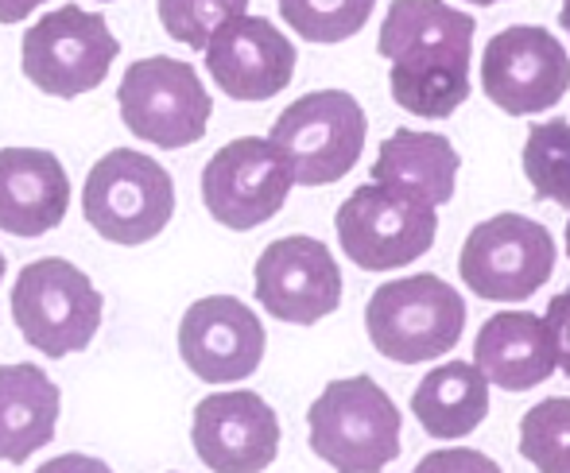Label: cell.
<instances>
[{"label": "cell", "instance_id": "1", "mask_svg": "<svg viewBox=\"0 0 570 473\" xmlns=\"http://www.w3.org/2000/svg\"><path fill=\"white\" fill-rule=\"evenodd\" d=\"M473 31L470 12L439 0L389 4L376 51L392 62V101L428 120L451 117L470 98Z\"/></svg>", "mask_w": 570, "mask_h": 473}, {"label": "cell", "instance_id": "2", "mask_svg": "<svg viewBox=\"0 0 570 473\" xmlns=\"http://www.w3.org/2000/svg\"><path fill=\"white\" fill-rule=\"evenodd\" d=\"M307 427L311 451L338 473H381L400 459V412L365 373L326 384L307 407Z\"/></svg>", "mask_w": 570, "mask_h": 473}, {"label": "cell", "instance_id": "3", "mask_svg": "<svg viewBox=\"0 0 570 473\" xmlns=\"http://www.w3.org/2000/svg\"><path fill=\"white\" fill-rule=\"evenodd\" d=\"M8 307L23 342L47 357L82 354L106 315V299L90 284V276L62 256L23 264L16 272Z\"/></svg>", "mask_w": 570, "mask_h": 473}, {"label": "cell", "instance_id": "4", "mask_svg": "<svg viewBox=\"0 0 570 473\" xmlns=\"http://www.w3.org/2000/svg\"><path fill=\"white\" fill-rule=\"evenodd\" d=\"M368 342L396 365H420L451 354L465 331V303L446 279L420 276L389 279L365 307Z\"/></svg>", "mask_w": 570, "mask_h": 473}, {"label": "cell", "instance_id": "5", "mask_svg": "<svg viewBox=\"0 0 570 473\" xmlns=\"http://www.w3.org/2000/svg\"><path fill=\"white\" fill-rule=\"evenodd\" d=\"M365 109L345 90H315L276 117L268 140L299 187H326L357 167L365 148Z\"/></svg>", "mask_w": 570, "mask_h": 473}, {"label": "cell", "instance_id": "6", "mask_svg": "<svg viewBox=\"0 0 570 473\" xmlns=\"http://www.w3.org/2000/svg\"><path fill=\"white\" fill-rule=\"evenodd\" d=\"M82 214L114 245H144L171 221L175 183L151 156L114 148L86 175Z\"/></svg>", "mask_w": 570, "mask_h": 473}, {"label": "cell", "instance_id": "7", "mask_svg": "<svg viewBox=\"0 0 570 473\" xmlns=\"http://www.w3.org/2000/svg\"><path fill=\"white\" fill-rule=\"evenodd\" d=\"M120 43L106 16L62 4L23 31V78L51 98H78L106 82Z\"/></svg>", "mask_w": 570, "mask_h": 473}, {"label": "cell", "instance_id": "8", "mask_svg": "<svg viewBox=\"0 0 570 473\" xmlns=\"http://www.w3.org/2000/svg\"><path fill=\"white\" fill-rule=\"evenodd\" d=\"M120 120L156 148H190L206 136L214 101L190 62L151 55L125 70L117 86Z\"/></svg>", "mask_w": 570, "mask_h": 473}, {"label": "cell", "instance_id": "9", "mask_svg": "<svg viewBox=\"0 0 570 473\" xmlns=\"http://www.w3.org/2000/svg\"><path fill=\"white\" fill-rule=\"evenodd\" d=\"M465 287L489 303H524L556 272V240L548 226L524 214H497L470 229L458 256Z\"/></svg>", "mask_w": 570, "mask_h": 473}, {"label": "cell", "instance_id": "10", "mask_svg": "<svg viewBox=\"0 0 570 473\" xmlns=\"http://www.w3.org/2000/svg\"><path fill=\"white\" fill-rule=\"evenodd\" d=\"M338 245L357 268L389 272L431 253L439 234V214L396 190L368 183L357 187L334 214Z\"/></svg>", "mask_w": 570, "mask_h": 473}, {"label": "cell", "instance_id": "11", "mask_svg": "<svg viewBox=\"0 0 570 473\" xmlns=\"http://www.w3.org/2000/svg\"><path fill=\"white\" fill-rule=\"evenodd\" d=\"M570 90V55L535 23L497 31L481 51V93L512 117L556 109Z\"/></svg>", "mask_w": 570, "mask_h": 473}, {"label": "cell", "instance_id": "12", "mask_svg": "<svg viewBox=\"0 0 570 473\" xmlns=\"http://www.w3.org/2000/svg\"><path fill=\"white\" fill-rule=\"evenodd\" d=\"M292 183V171L272 140L240 136L214 151L203 167V203L214 221L248 234L284 210Z\"/></svg>", "mask_w": 570, "mask_h": 473}, {"label": "cell", "instance_id": "13", "mask_svg": "<svg viewBox=\"0 0 570 473\" xmlns=\"http://www.w3.org/2000/svg\"><path fill=\"white\" fill-rule=\"evenodd\" d=\"M256 299L279 323L315 326L342 303V272L315 237H279L256 260Z\"/></svg>", "mask_w": 570, "mask_h": 473}, {"label": "cell", "instance_id": "14", "mask_svg": "<svg viewBox=\"0 0 570 473\" xmlns=\"http://www.w3.org/2000/svg\"><path fill=\"white\" fill-rule=\"evenodd\" d=\"M264 326L233 295L198 299L179 323V357L206 384L245 381L264 361Z\"/></svg>", "mask_w": 570, "mask_h": 473}, {"label": "cell", "instance_id": "15", "mask_svg": "<svg viewBox=\"0 0 570 473\" xmlns=\"http://www.w3.org/2000/svg\"><path fill=\"white\" fill-rule=\"evenodd\" d=\"M190 443L214 473H261L276 462L279 420L256 392H214L195 407Z\"/></svg>", "mask_w": 570, "mask_h": 473}, {"label": "cell", "instance_id": "16", "mask_svg": "<svg viewBox=\"0 0 570 473\" xmlns=\"http://www.w3.org/2000/svg\"><path fill=\"white\" fill-rule=\"evenodd\" d=\"M206 70L233 101H268L292 82L295 43L272 20L245 12L214 31Z\"/></svg>", "mask_w": 570, "mask_h": 473}, {"label": "cell", "instance_id": "17", "mask_svg": "<svg viewBox=\"0 0 570 473\" xmlns=\"http://www.w3.org/2000/svg\"><path fill=\"white\" fill-rule=\"evenodd\" d=\"M70 179L51 151H0V229L8 237H43L67 218Z\"/></svg>", "mask_w": 570, "mask_h": 473}, {"label": "cell", "instance_id": "18", "mask_svg": "<svg viewBox=\"0 0 570 473\" xmlns=\"http://www.w3.org/2000/svg\"><path fill=\"white\" fill-rule=\"evenodd\" d=\"M473 365L489 384L504 392H528L559 368L556 342L540 315L532 311H501L485 318L473 338Z\"/></svg>", "mask_w": 570, "mask_h": 473}, {"label": "cell", "instance_id": "19", "mask_svg": "<svg viewBox=\"0 0 570 473\" xmlns=\"http://www.w3.org/2000/svg\"><path fill=\"white\" fill-rule=\"evenodd\" d=\"M458 167H462V156L446 136L396 128L376 151L373 183L435 210V206H446L454 198Z\"/></svg>", "mask_w": 570, "mask_h": 473}, {"label": "cell", "instance_id": "20", "mask_svg": "<svg viewBox=\"0 0 570 473\" xmlns=\"http://www.w3.org/2000/svg\"><path fill=\"white\" fill-rule=\"evenodd\" d=\"M59 384L39 365L16 361L0 368V454L20 466L55 438Z\"/></svg>", "mask_w": 570, "mask_h": 473}, {"label": "cell", "instance_id": "21", "mask_svg": "<svg viewBox=\"0 0 570 473\" xmlns=\"http://www.w3.org/2000/svg\"><path fill=\"white\" fill-rule=\"evenodd\" d=\"M412 412L431 438H465L489 415V381L473 361L431 368L412 392Z\"/></svg>", "mask_w": 570, "mask_h": 473}, {"label": "cell", "instance_id": "22", "mask_svg": "<svg viewBox=\"0 0 570 473\" xmlns=\"http://www.w3.org/2000/svg\"><path fill=\"white\" fill-rule=\"evenodd\" d=\"M520 164H524L535 198L570 206V120L551 117L528 128Z\"/></svg>", "mask_w": 570, "mask_h": 473}, {"label": "cell", "instance_id": "23", "mask_svg": "<svg viewBox=\"0 0 570 473\" xmlns=\"http://www.w3.org/2000/svg\"><path fill=\"white\" fill-rule=\"evenodd\" d=\"M520 454L540 473H570V396H551L520 420Z\"/></svg>", "mask_w": 570, "mask_h": 473}, {"label": "cell", "instance_id": "24", "mask_svg": "<svg viewBox=\"0 0 570 473\" xmlns=\"http://www.w3.org/2000/svg\"><path fill=\"white\" fill-rule=\"evenodd\" d=\"M279 16L299 31L307 43H342L365 28L373 0H342V4H307V0H279Z\"/></svg>", "mask_w": 570, "mask_h": 473}, {"label": "cell", "instance_id": "25", "mask_svg": "<svg viewBox=\"0 0 570 473\" xmlns=\"http://www.w3.org/2000/svg\"><path fill=\"white\" fill-rule=\"evenodd\" d=\"M245 12V0H203V4L198 0H164L159 4V20H164L167 36L195 47V51H206L214 31L226 28L229 20H237Z\"/></svg>", "mask_w": 570, "mask_h": 473}, {"label": "cell", "instance_id": "26", "mask_svg": "<svg viewBox=\"0 0 570 473\" xmlns=\"http://www.w3.org/2000/svg\"><path fill=\"white\" fill-rule=\"evenodd\" d=\"M412 473H501L489 454L470 451V446H451V451H431L420 459Z\"/></svg>", "mask_w": 570, "mask_h": 473}, {"label": "cell", "instance_id": "27", "mask_svg": "<svg viewBox=\"0 0 570 473\" xmlns=\"http://www.w3.org/2000/svg\"><path fill=\"white\" fill-rule=\"evenodd\" d=\"M551 331V342H556V357H559V368L570 376V287L559 292L556 299L548 303V315H543Z\"/></svg>", "mask_w": 570, "mask_h": 473}, {"label": "cell", "instance_id": "28", "mask_svg": "<svg viewBox=\"0 0 570 473\" xmlns=\"http://www.w3.org/2000/svg\"><path fill=\"white\" fill-rule=\"evenodd\" d=\"M36 473H114L101 459H90V454H59V459L43 462Z\"/></svg>", "mask_w": 570, "mask_h": 473}, {"label": "cell", "instance_id": "29", "mask_svg": "<svg viewBox=\"0 0 570 473\" xmlns=\"http://www.w3.org/2000/svg\"><path fill=\"white\" fill-rule=\"evenodd\" d=\"M559 23H563V28L570 31V4H563V8H559Z\"/></svg>", "mask_w": 570, "mask_h": 473}, {"label": "cell", "instance_id": "30", "mask_svg": "<svg viewBox=\"0 0 570 473\" xmlns=\"http://www.w3.org/2000/svg\"><path fill=\"white\" fill-rule=\"evenodd\" d=\"M567 256H570V218H567Z\"/></svg>", "mask_w": 570, "mask_h": 473}]
</instances>
